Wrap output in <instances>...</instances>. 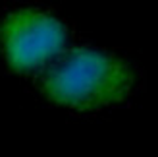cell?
<instances>
[{
	"label": "cell",
	"mask_w": 158,
	"mask_h": 157,
	"mask_svg": "<svg viewBox=\"0 0 158 157\" xmlns=\"http://www.w3.org/2000/svg\"><path fill=\"white\" fill-rule=\"evenodd\" d=\"M41 76V89L56 105L98 109L120 103L133 85V72L123 60L93 49L58 52Z\"/></svg>",
	"instance_id": "cell-1"
},
{
	"label": "cell",
	"mask_w": 158,
	"mask_h": 157,
	"mask_svg": "<svg viewBox=\"0 0 158 157\" xmlns=\"http://www.w3.org/2000/svg\"><path fill=\"white\" fill-rule=\"evenodd\" d=\"M66 45L64 23L50 14L18 10L0 25V47L6 62L18 72L37 70L50 62Z\"/></svg>",
	"instance_id": "cell-2"
}]
</instances>
